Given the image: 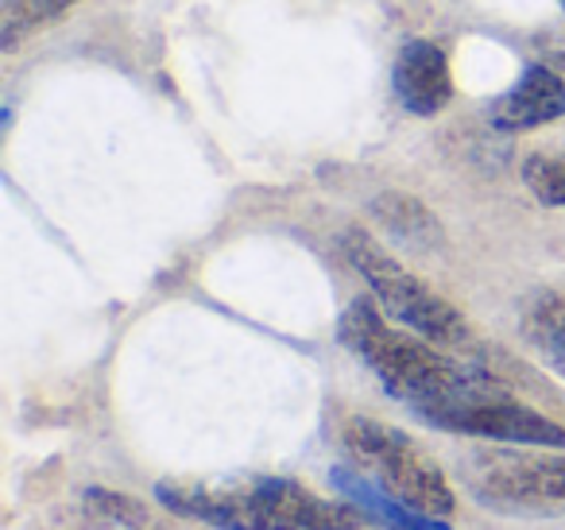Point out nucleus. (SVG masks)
Here are the masks:
<instances>
[{
    "instance_id": "obj_1",
    "label": "nucleus",
    "mask_w": 565,
    "mask_h": 530,
    "mask_svg": "<svg viewBox=\"0 0 565 530\" xmlns=\"http://www.w3.org/2000/svg\"><path fill=\"white\" fill-rule=\"evenodd\" d=\"M338 341L380 380V388L426 426H438L454 406L477 399L500 375L480 360H457L449 349L392 321L380 303L353 298L338 321Z\"/></svg>"
},
{
    "instance_id": "obj_2",
    "label": "nucleus",
    "mask_w": 565,
    "mask_h": 530,
    "mask_svg": "<svg viewBox=\"0 0 565 530\" xmlns=\"http://www.w3.org/2000/svg\"><path fill=\"white\" fill-rule=\"evenodd\" d=\"M156 499L179 519L213 530H361L372 522L353 499H326L291 476H248L236 484L163 480L156 484Z\"/></svg>"
},
{
    "instance_id": "obj_3",
    "label": "nucleus",
    "mask_w": 565,
    "mask_h": 530,
    "mask_svg": "<svg viewBox=\"0 0 565 530\" xmlns=\"http://www.w3.org/2000/svg\"><path fill=\"white\" fill-rule=\"evenodd\" d=\"M341 445H345L349 465L361 476H369L380 491L426 515H438V519L454 515L457 496L449 488V476L411 434L380 418H369V414H353L341 426Z\"/></svg>"
},
{
    "instance_id": "obj_4",
    "label": "nucleus",
    "mask_w": 565,
    "mask_h": 530,
    "mask_svg": "<svg viewBox=\"0 0 565 530\" xmlns=\"http://www.w3.org/2000/svg\"><path fill=\"white\" fill-rule=\"evenodd\" d=\"M341 252L353 264V272L369 283L380 310L392 321L415 329L418 337L441 344V349H465L472 341L469 318L446 295H438L430 283H423L415 272H407L384 244L372 241V233L345 229L341 233Z\"/></svg>"
},
{
    "instance_id": "obj_5",
    "label": "nucleus",
    "mask_w": 565,
    "mask_h": 530,
    "mask_svg": "<svg viewBox=\"0 0 565 530\" xmlns=\"http://www.w3.org/2000/svg\"><path fill=\"white\" fill-rule=\"evenodd\" d=\"M461 484L484 511L508 519H554L565 515V453L542 445L477 449L461 460Z\"/></svg>"
},
{
    "instance_id": "obj_6",
    "label": "nucleus",
    "mask_w": 565,
    "mask_h": 530,
    "mask_svg": "<svg viewBox=\"0 0 565 530\" xmlns=\"http://www.w3.org/2000/svg\"><path fill=\"white\" fill-rule=\"evenodd\" d=\"M392 86L411 117H434V113H441L449 105V97H454V74H449L446 51L430 40L403 43L399 59L392 66Z\"/></svg>"
},
{
    "instance_id": "obj_7",
    "label": "nucleus",
    "mask_w": 565,
    "mask_h": 530,
    "mask_svg": "<svg viewBox=\"0 0 565 530\" xmlns=\"http://www.w3.org/2000/svg\"><path fill=\"white\" fill-rule=\"evenodd\" d=\"M488 117L500 132H531L554 125L557 117H565V78L542 63L526 66L523 78L492 105Z\"/></svg>"
},
{
    "instance_id": "obj_8",
    "label": "nucleus",
    "mask_w": 565,
    "mask_h": 530,
    "mask_svg": "<svg viewBox=\"0 0 565 530\" xmlns=\"http://www.w3.org/2000/svg\"><path fill=\"white\" fill-rule=\"evenodd\" d=\"M330 480L341 496L353 499L356 507H364V511L372 515V522L384 530H454V527H446V519H438V515H426V511H418V507L380 491L376 484L356 473L353 465H333Z\"/></svg>"
},
{
    "instance_id": "obj_9",
    "label": "nucleus",
    "mask_w": 565,
    "mask_h": 530,
    "mask_svg": "<svg viewBox=\"0 0 565 530\" xmlns=\"http://www.w3.org/2000/svg\"><path fill=\"white\" fill-rule=\"evenodd\" d=\"M372 221L384 229L387 236L403 241L415 252H434L446 244V233H441V221L434 218V210H426L418 198L399 194V190H387V194L372 198Z\"/></svg>"
},
{
    "instance_id": "obj_10",
    "label": "nucleus",
    "mask_w": 565,
    "mask_h": 530,
    "mask_svg": "<svg viewBox=\"0 0 565 530\" xmlns=\"http://www.w3.org/2000/svg\"><path fill=\"white\" fill-rule=\"evenodd\" d=\"M526 344L554 368L557 375H565V295L557 290H539L526 298L523 318H519Z\"/></svg>"
},
{
    "instance_id": "obj_11",
    "label": "nucleus",
    "mask_w": 565,
    "mask_h": 530,
    "mask_svg": "<svg viewBox=\"0 0 565 530\" xmlns=\"http://www.w3.org/2000/svg\"><path fill=\"white\" fill-rule=\"evenodd\" d=\"M78 0H4L0 12V51H17L28 35L55 24Z\"/></svg>"
},
{
    "instance_id": "obj_12",
    "label": "nucleus",
    "mask_w": 565,
    "mask_h": 530,
    "mask_svg": "<svg viewBox=\"0 0 565 530\" xmlns=\"http://www.w3.org/2000/svg\"><path fill=\"white\" fill-rule=\"evenodd\" d=\"M86 511L102 522H117L125 530H143L151 522V511L140 504V499L125 496V491H113V488H86L82 496Z\"/></svg>"
},
{
    "instance_id": "obj_13",
    "label": "nucleus",
    "mask_w": 565,
    "mask_h": 530,
    "mask_svg": "<svg viewBox=\"0 0 565 530\" xmlns=\"http://www.w3.org/2000/svg\"><path fill=\"white\" fill-rule=\"evenodd\" d=\"M523 182L542 205L565 210V151L562 156H526Z\"/></svg>"
},
{
    "instance_id": "obj_14",
    "label": "nucleus",
    "mask_w": 565,
    "mask_h": 530,
    "mask_svg": "<svg viewBox=\"0 0 565 530\" xmlns=\"http://www.w3.org/2000/svg\"><path fill=\"white\" fill-rule=\"evenodd\" d=\"M562 9H565V0H562Z\"/></svg>"
}]
</instances>
